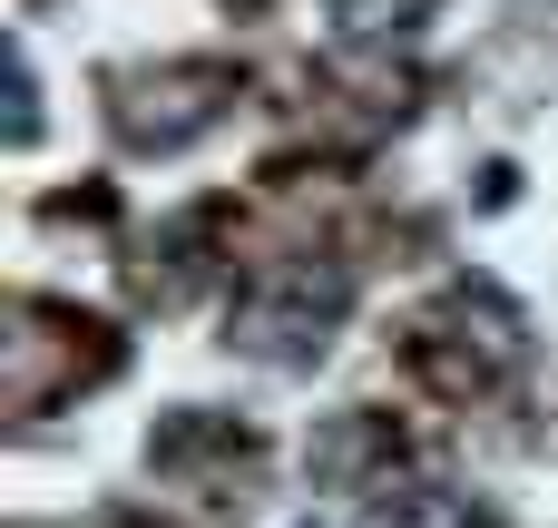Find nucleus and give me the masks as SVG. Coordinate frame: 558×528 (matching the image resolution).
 I'll list each match as a JSON object with an SVG mask.
<instances>
[{
  "label": "nucleus",
  "mask_w": 558,
  "mask_h": 528,
  "mask_svg": "<svg viewBox=\"0 0 558 528\" xmlns=\"http://www.w3.org/2000/svg\"><path fill=\"white\" fill-rule=\"evenodd\" d=\"M343 314H353V274L324 265V255H304V265H275V274L245 284V304L226 314V343L245 363L304 372V363H324V343L343 333Z\"/></svg>",
  "instance_id": "nucleus-1"
},
{
  "label": "nucleus",
  "mask_w": 558,
  "mask_h": 528,
  "mask_svg": "<svg viewBox=\"0 0 558 528\" xmlns=\"http://www.w3.org/2000/svg\"><path fill=\"white\" fill-rule=\"evenodd\" d=\"M422 372L441 392H490L520 372V314L500 294H451V314L422 333Z\"/></svg>",
  "instance_id": "nucleus-2"
},
{
  "label": "nucleus",
  "mask_w": 558,
  "mask_h": 528,
  "mask_svg": "<svg viewBox=\"0 0 558 528\" xmlns=\"http://www.w3.org/2000/svg\"><path fill=\"white\" fill-rule=\"evenodd\" d=\"M226 98H235V78H226V69H157V78H137V88H128L118 127H128L137 147H186Z\"/></svg>",
  "instance_id": "nucleus-3"
},
{
  "label": "nucleus",
  "mask_w": 558,
  "mask_h": 528,
  "mask_svg": "<svg viewBox=\"0 0 558 528\" xmlns=\"http://www.w3.org/2000/svg\"><path fill=\"white\" fill-rule=\"evenodd\" d=\"M353 528H481V509L451 480H373V500H363Z\"/></svg>",
  "instance_id": "nucleus-4"
},
{
  "label": "nucleus",
  "mask_w": 558,
  "mask_h": 528,
  "mask_svg": "<svg viewBox=\"0 0 558 528\" xmlns=\"http://www.w3.org/2000/svg\"><path fill=\"white\" fill-rule=\"evenodd\" d=\"M432 20V0H333V29L353 39V49H392V39H412Z\"/></svg>",
  "instance_id": "nucleus-5"
}]
</instances>
